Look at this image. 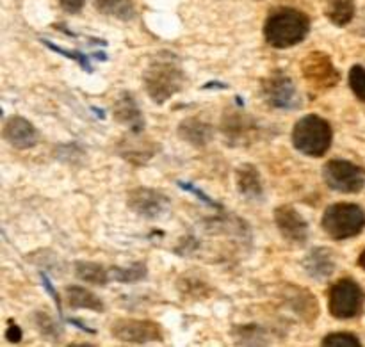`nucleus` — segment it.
Instances as JSON below:
<instances>
[{"instance_id":"obj_1","label":"nucleus","mask_w":365,"mask_h":347,"mask_svg":"<svg viewBox=\"0 0 365 347\" xmlns=\"http://www.w3.org/2000/svg\"><path fill=\"white\" fill-rule=\"evenodd\" d=\"M185 73L173 52H157L143 71V82L150 100L157 105L166 103L185 86Z\"/></svg>"},{"instance_id":"obj_2","label":"nucleus","mask_w":365,"mask_h":347,"mask_svg":"<svg viewBox=\"0 0 365 347\" xmlns=\"http://www.w3.org/2000/svg\"><path fill=\"white\" fill-rule=\"evenodd\" d=\"M310 32V18L294 7L271 11L264 24V38L273 48L285 50L305 41Z\"/></svg>"},{"instance_id":"obj_3","label":"nucleus","mask_w":365,"mask_h":347,"mask_svg":"<svg viewBox=\"0 0 365 347\" xmlns=\"http://www.w3.org/2000/svg\"><path fill=\"white\" fill-rule=\"evenodd\" d=\"M334 143V130L324 118L307 114L299 118L292 128V145L299 153L319 159L328 153Z\"/></svg>"},{"instance_id":"obj_4","label":"nucleus","mask_w":365,"mask_h":347,"mask_svg":"<svg viewBox=\"0 0 365 347\" xmlns=\"http://www.w3.org/2000/svg\"><path fill=\"white\" fill-rule=\"evenodd\" d=\"M321 227L331 241H348L364 232L365 210L356 203H334L324 210Z\"/></svg>"},{"instance_id":"obj_5","label":"nucleus","mask_w":365,"mask_h":347,"mask_svg":"<svg viewBox=\"0 0 365 347\" xmlns=\"http://www.w3.org/2000/svg\"><path fill=\"white\" fill-rule=\"evenodd\" d=\"M365 306L364 289L351 278L335 281L328 291V312L339 321H349L362 316Z\"/></svg>"},{"instance_id":"obj_6","label":"nucleus","mask_w":365,"mask_h":347,"mask_svg":"<svg viewBox=\"0 0 365 347\" xmlns=\"http://www.w3.org/2000/svg\"><path fill=\"white\" fill-rule=\"evenodd\" d=\"M324 184L337 192L356 195L365 187V170L346 159H331L323 166Z\"/></svg>"},{"instance_id":"obj_7","label":"nucleus","mask_w":365,"mask_h":347,"mask_svg":"<svg viewBox=\"0 0 365 347\" xmlns=\"http://www.w3.org/2000/svg\"><path fill=\"white\" fill-rule=\"evenodd\" d=\"M262 98L273 109L292 110L299 105L296 84L285 71L274 70L267 75L260 86Z\"/></svg>"},{"instance_id":"obj_8","label":"nucleus","mask_w":365,"mask_h":347,"mask_svg":"<svg viewBox=\"0 0 365 347\" xmlns=\"http://www.w3.org/2000/svg\"><path fill=\"white\" fill-rule=\"evenodd\" d=\"M302 73L309 86H312L314 89H321V91L335 88L341 82V71L335 68L331 57L319 50L310 52L302 61Z\"/></svg>"},{"instance_id":"obj_9","label":"nucleus","mask_w":365,"mask_h":347,"mask_svg":"<svg viewBox=\"0 0 365 347\" xmlns=\"http://www.w3.org/2000/svg\"><path fill=\"white\" fill-rule=\"evenodd\" d=\"M127 205L143 219H159L170 210V198L152 187H134L127 192Z\"/></svg>"},{"instance_id":"obj_10","label":"nucleus","mask_w":365,"mask_h":347,"mask_svg":"<svg viewBox=\"0 0 365 347\" xmlns=\"http://www.w3.org/2000/svg\"><path fill=\"white\" fill-rule=\"evenodd\" d=\"M110 333L116 341L125 344H150L164 341L163 330L153 321L116 319L110 326Z\"/></svg>"},{"instance_id":"obj_11","label":"nucleus","mask_w":365,"mask_h":347,"mask_svg":"<svg viewBox=\"0 0 365 347\" xmlns=\"http://www.w3.org/2000/svg\"><path fill=\"white\" fill-rule=\"evenodd\" d=\"M274 224L285 241L303 246L309 241V223L291 205H280L274 210Z\"/></svg>"},{"instance_id":"obj_12","label":"nucleus","mask_w":365,"mask_h":347,"mask_svg":"<svg viewBox=\"0 0 365 347\" xmlns=\"http://www.w3.org/2000/svg\"><path fill=\"white\" fill-rule=\"evenodd\" d=\"M2 138L16 150H31L39 143V132L24 116L7 118L2 128Z\"/></svg>"},{"instance_id":"obj_13","label":"nucleus","mask_w":365,"mask_h":347,"mask_svg":"<svg viewBox=\"0 0 365 347\" xmlns=\"http://www.w3.org/2000/svg\"><path fill=\"white\" fill-rule=\"evenodd\" d=\"M113 116L118 123L128 127L132 134H143L145 130V116H143L132 93L123 91L118 95L113 105Z\"/></svg>"},{"instance_id":"obj_14","label":"nucleus","mask_w":365,"mask_h":347,"mask_svg":"<svg viewBox=\"0 0 365 347\" xmlns=\"http://www.w3.org/2000/svg\"><path fill=\"white\" fill-rule=\"evenodd\" d=\"M116 150L118 155H121L134 166H143L157 153V146L152 141L141 139V134H132V132L130 138L127 135V138L121 139Z\"/></svg>"},{"instance_id":"obj_15","label":"nucleus","mask_w":365,"mask_h":347,"mask_svg":"<svg viewBox=\"0 0 365 347\" xmlns=\"http://www.w3.org/2000/svg\"><path fill=\"white\" fill-rule=\"evenodd\" d=\"M178 138L195 148H203L214 139V128L212 125L200 118H185L178 125Z\"/></svg>"},{"instance_id":"obj_16","label":"nucleus","mask_w":365,"mask_h":347,"mask_svg":"<svg viewBox=\"0 0 365 347\" xmlns=\"http://www.w3.org/2000/svg\"><path fill=\"white\" fill-rule=\"evenodd\" d=\"M303 269L314 280H328L335 273L334 253L328 248H314L303 260Z\"/></svg>"},{"instance_id":"obj_17","label":"nucleus","mask_w":365,"mask_h":347,"mask_svg":"<svg viewBox=\"0 0 365 347\" xmlns=\"http://www.w3.org/2000/svg\"><path fill=\"white\" fill-rule=\"evenodd\" d=\"M235 184H237L239 195L245 196L252 202H262L264 200V184L259 170L252 164H242L235 173Z\"/></svg>"},{"instance_id":"obj_18","label":"nucleus","mask_w":365,"mask_h":347,"mask_svg":"<svg viewBox=\"0 0 365 347\" xmlns=\"http://www.w3.org/2000/svg\"><path fill=\"white\" fill-rule=\"evenodd\" d=\"M291 289L292 292H287V294H285V299H287L289 305H291V310L298 314L303 321L312 323V321L319 316V305H317L316 298H314L309 291H305V289Z\"/></svg>"},{"instance_id":"obj_19","label":"nucleus","mask_w":365,"mask_h":347,"mask_svg":"<svg viewBox=\"0 0 365 347\" xmlns=\"http://www.w3.org/2000/svg\"><path fill=\"white\" fill-rule=\"evenodd\" d=\"M68 298V305L70 309H86L91 310V312H106V305H103L102 299L95 294V292L88 291L84 287H78V285H68L64 289Z\"/></svg>"},{"instance_id":"obj_20","label":"nucleus","mask_w":365,"mask_h":347,"mask_svg":"<svg viewBox=\"0 0 365 347\" xmlns=\"http://www.w3.org/2000/svg\"><path fill=\"white\" fill-rule=\"evenodd\" d=\"M255 130V121L246 114H230L223 118V132L230 141H241Z\"/></svg>"},{"instance_id":"obj_21","label":"nucleus","mask_w":365,"mask_h":347,"mask_svg":"<svg viewBox=\"0 0 365 347\" xmlns=\"http://www.w3.org/2000/svg\"><path fill=\"white\" fill-rule=\"evenodd\" d=\"M96 11L121 21H132L135 18V6L132 0H93Z\"/></svg>"},{"instance_id":"obj_22","label":"nucleus","mask_w":365,"mask_h":347,"mask_svg":"<svg viewBox=\"0 0 365 347\" xmlns=\"http://www.w3.org/2000/svg\"><path fill=\"white\" fill-rule=\"evenodd\" d=\"M355 13L356 6L353 0H328L327 9H324L328 20L337 27H346L348 24H351Z\"/></svg>"},{"instance_id":"obj_23","label":"nucleus","mask_w":365,"mask_h":347,"mask_svg":"<svg viewBox=\"0 0 365 347\" xmlns=\"http://www.w3.org/2000/svg\"><path fill=\"white\" fill-rule=\"evenodd\" d=\"M75 276L82 281H88L93 285H107L110 281V273L103 266L95 262H86V260H78L75 262Z\"/></svg>"},{"instance_id":"obj_24","label":"nucleus","mask_w":365,"mask_h":347,"mask_svg":"<svg viewBox=\"0 0 365 347\" xmlns=\"http://www.w3.org/2000/svg\"><path fill=\"white\" fill-rule=\"evenodd\" d=\"M110 280L118 281V284H138L143 278H146L148 269H146V264L138 262L132 264L130 267H110Z\"/></svg>"},{"instance_id":"obj_25","label":"nucleus","mask_w":365,"mask_h":347,"mask_svg":"<svg viewBox=\"0 0 365 347\" xmlns=\"http://www.w3.org/2000/svg\"><path fill=\"white\" fill-rule=\"evenodd\" d=\"M234 337L237 338V344L242 346H266L269 341H266V331L259 324H245V326L235 328Z\"/></svg>"},{"instance_id":"obj_26","label":"nucleus","mask_w":365,"mask_h":347,"mask_svg":"<svg viewBox=\"0 0 365 347\" xmlns=\"http://www.w3.org/2000/svg\"><path fill=\"white\" fill-rule=\"evenodd\" d=\"M34 324H36V328L39 330V333H41L43 337L48 338V341L57 342L59 341L61 335H63V331H61V328L57 326L56 321L43 312L34 314Z\"/></svg>"},{"instance_id":"obj_27","label":"nucleus","mask_w":365,"mask_h":347,"mask_svg":"<svg viewBox=\"0 0 365 347\" xmlns=\"http://www.w3.org/2000/svg\"><path fill=\"white\" fill-rule=\"evenodd\" d=\"M41 43L46 46V48L52 50V52L61 53V56L68 57V59L77 61V63L81 64V68H82V70H84V71H89V73H91V71H93L91 63H89V57L86 56V53L78 52V50H66V48H63V46L56 45V43H50L48 39H41Z\"/></svg>"},{"instance_id":"obj_28","label":"nucleus","mask_w":365,"mask_h":347,"mask_svg":"<svg viewBox=\"0 0 365 347\" xmlns=\"http://www.w3.org/2000/svg\"><path fill=\"white\" fill-rule=\"evenodd\" d=\"M321 344L324 347H360L362 342L356 335L348 333V331H334V333H328Z\"/></svg>"},{"instance_id":"obj_29","label":"nucleus","mask_w":365,"mask_h":347,"mask_svg":"<svg viewBox=\"0 0 365 347\" xmlns=\"http://www.w3.org/2000/svg\"><path fill=\"white\" fill-rule=\"evenodd\" d=\"M348 81L353 95H355L360 102H365V68L360 66V64H355V66L349 70Z\"/></svg>"},{"instance_id":"obj_30","label":"nucleus","mask_w":365,"mask_h":347,"mask_svg":"<svg viewBox=\"0 0 365 347\" xmlns=\"http://www.w3.org/2000/svg\"><path fill=\"white\" fill-rule=\"evenodd\" d=\"M178 187H180V189H184V191H189V192H192V195H196V198H198V200H202L203 203H207V205H209V207H212V209L223 210V207H221L220 203H216V202H214V200H210L209 196L205 195V192H203V191H200V189H196L195 185H192V184H184V182H178Z\"/></svg>"},{"instance_id":"obj_31","label":"nucleus","mask_w":365,"mask_h":347,"mask_svg":"<svg viewBox=\"0 0 365 347\" xmlns=\"http://www.w3.org/2000/svg\"><path fill=\"white\" fill-rule=\"evenodd\" d=\"M4 337H6V341L9 342V344H18V342L24 338V333H21V328L18 326L14 321H9L6 333H4Z\"/></svg>"},{"instance_id":"obj_32","label":"nucleus","mask_w":365,"mask_h":347,"mask_svg":"<svg viewBox=\"0 0 365 347\" xmlns=\"http://www.w3.org/2000/svg\"><path fill=\"white\" fill-rule=\"evenodd\" d=\"M39 276H41V285H43V289H45V291L48 292L50 296H52L53 303H56V306H57V312L63 314V309H61V298H59V294H57L56 289H53L52 281H50L48 276H46V274H43V273L39 274Z\"/></svg>"},{"instance_id":"obj_33","label":"nucleus","mask_w":365,"mask_h":347,"mask_svg":"<svg viewBox=\"0 0 365 347\" xmlns=\"http://www.w3.org/2000/svg\"><path fill=\"white\" fill-rule=\"evenodd\" d=\"M86 0H59V6L63 7V11L70 14H77L84 9Z\"/></svg>"},{"instance_id":"obj_34","label":"nucleus","mask_w":365,"mask_h":347,"mask_svg":"<svg viewBox=\"0 0 365 347\" xmlns=\"http://www.w3.org/2000/svg\"><path fill=\"white\" fill-rule=\"evenodd\" d=\"M359 266L365 271V249L362 253H360V257H359Z\"/></svg>"}]
</instances>
